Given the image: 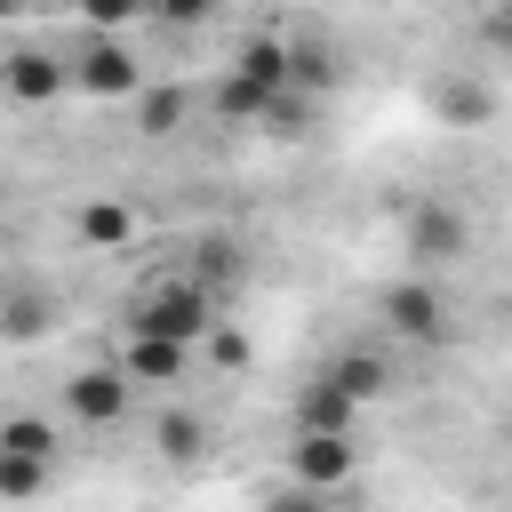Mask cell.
<instances>
[{"label": "cell", "instance_id": "obj_1", "mask_svg": "<svg viewBox=\"0 0 512 512\" xmlns=\"http://www.w3.org/2000/svg\"><path fill=\"white\" fill-rule=\"evenodd\" d=\"M216 328H224V320H216V288H208V280H192V272L152 280V288H136V296L120 304V336H160V344L200 352Z\"/></svg>", "mask_w": 512, "mask_h": 512}, {"label": "cell", "instance_id": "obj_2", "mask_svg": "<svg viewBox=\"0 0 512 512\" xmlns=\"http://www.w3.org/2000/svg\"><path fill=\"white\" fill-rule=\"evenodd\" d=\"M376 312H384V336H400V344H448V336H456L448 296H440V280H432V272L392 280V288L376 296Z\"/></svg>", "mask_w": 512, "mask_h": 512}, {"label": "cell", "instance_id": "obj_3", "mask_svg": "<svg viewBox=\"0 0 512 512\" xmlns=\"http://www.w3.org/2000/svg\"><path fill=\"white\" fill-rule=\"evenodd\" d=\"M72 88L80 96H104V104H136L144 96V64H136L128 32H88L80 56H72Z\"/></svg>", "mask_w": 512, "mask_h": 512}, {"label": "cell", "instance_id": "obj_4", "mask_svg": "<svg viewBox=\"0 0 512 512\" xmlns=\"http://www.w3.org/2000/svg\"><path fill=\"white\" fill-rule=\"evenodd\" d=\"M128 400H136V376H128L120 360H88L80 376H64V416H72V424H88V432L120 424V416H128Z\"/></svg>", "mask_w": 512, "mask_h": 512}, {"label": "cell", "instance_id": "obj_5", "mask_svg": "<svg viewBox=\"0 0 512 512\" xmlns=\"http://www.w3.org/2000/svg\"><path fill=\"white\" fill-rule=\"evenodd\" d=\"M400 248L432 272V264H456V256L472 248V224H464V208H456V200H416V208H408V224H400Z\"/></svg>", "mask_w": 512, "mask_h": 512}, {"label": "cell", "instance_id": "obj_6", "mask_svg": "<svg viewBox=\"0 0 512 512\" xmlns=\"http://www.w3.org/2000/svg\"><path fill=\"white\" fill-rule=\"evenodd\" d=\"M352 472H360V448H352V432H296V448H288V480H296V488H320V496H336Z\"/></svg>", "mask_w": 512, "mask_h": 512}, {"label": "cell", "instance_id": "obj_7", "mask_svg": "<svg viewBox=\"0 0 512 512\" xmlns=\"http://www.w3.org/2000/svg\"><path fill=\"white\" fill-rule=\"evenodd\" d=\"M0 80H8V104H56V96L72 88V56H48V48H16V56L0 64Z\"/></svg>", "mask_w": 512, "mask_h": 512}, {"label": "cell", "instance_id": "obj_8", "mask_svg": "<svg viewBox=\"0 0 512 512\" xmlns=\"http://www.w3.org/2000/svg\"><path fill=\"white\" fill-rule=\"evenodd\" d=\"M72 240L96 248V256H120V248L136 240V208H128V192H96V200H80V208H72Z\"/></svg>", "mask_w": 512, "mask_h": 512}, {"label": "cell", "instance_id": "obj_9", "mask_svg": "<svg viewBox=\"0 0 512 512\" xmlns=\"http://www.w3.org/2000/svg\"><path fill=\"white\" fill-rule=\"evenodd\" d=\"M320 376H328L352 408H368V400H384V392H392V360H384V352H368V344H360V352H336Z\"/></svg>", "mask_w": 512, "mask_h": 512}, {"label": "cell", "instance_id": "obj_10", "mask_svg": "<svg viewBox=\"0 0 512 512\" xmlns=\"http://www.w3.org/2000/svg\"><path fill=\"white\" fill-rule=\"evenodd\" d=\"M120 368H128L136 384H176V376L192 368V352H184V344H160V336H120Z\"/></svg>", "mask_w": 512, "mask_h": 512}, {"label": "cell", "instance_id": "obj_11", "mask_svg": "<svg viewBox=\"0 0 512 512\" xmlns=\"http://www.w3.org/2000/svg\"><path fill=\"white\" fill-rule=\"evenodd\" d=\"M232 72H240V80H256L264 96H288V88H296V64H288V40H272V32H264V40H248V48L232 56Z\"/></svg>", "mask_w": 512, "mask_h": 512}, {"label": "cell", "instance_id": "obj_12", "mask_svg": "<svg viewBox=\"0 0 512 512\" xmlns=\"http://www.w3.org/2000/svg\"><path fill=\"white\" fill-rule=\"evenodd\" d=\"M352 416H360V408H352L328 376H312V384L296 392V432H352Z\"/></svg>", "mask_w": 512, "mask_h": 512}, {"label": "cell", "instance_id": "obj_13", "mask_svg": "<svg viewBox=\"0 0 512 512\" xmlns=\"http://www.w3.org/2000/svg\"><path fill=\"white\" fill-rule=\"evenodd\" d=\"M0 456H40V464H56V456H64V432H56L48 416H8V424H0Z\"/></svg>", "mask_w": 512, "mask_h": 512}, {"label": "cell", "instance_id": "obj_14", "mask_svg": "<svg viewBox=\"0 0 512 512\" xmlns=\"http://www.w3.org/2000/svg\"><path fill=\"white\" fill-rule=\"evenodd\" d=\"M432 104H440V120H448V128H480V120L496 112V96H488L480 80H440V88H432Z\"/></svg>", "mask_w": 512, "mask_h": 512}, {"label": "cell", "instance_id": "obj_15", "mask_svg": "<svg viewBox=\"0 0 512 512\" xmlns=\"http://www.w3.org/2000/svg\"><path fill=\"white\" fill-rule=\"evenodd\" d=\"M272 104H280V96H264V88H256V80H240V72H224V88H216V120H232V128L272 120Z\"/></svg>", "mask_w": 512, "mask_h": 512}, {"label": "cell", "instance_id": "obj_16", "mask_svg": "<svg viewBox=\"0 0 512 512\" xmlns=\"http://www.w3.org/2000/svg\"><path fill=\"white\" fill-rule=\"evenodd\" d=\"M184 88H152V96H136V136H176L184 128Z\"/></svg>", "mask_w": 512, "mask_h": 512}, {"label": "cell", "instance_id": "obj_17", "mask_svg": "<svg viewBox=\"0 0 512 512\" xmlns=\"http://www.w3.org/2000/svg\"><path fill=\"white\" fill-rule=\"evenodd\" d=\"M200 448H208V424H200V416H184V408L160 416V456H168V464H200Z\"/></svg>", "mask_w": 512, "mask_h": 512}, {"label": "cell", "instance_id": "obj_18", "mask_svg": "<svg viewBox=\"0 0 512 512\" xmlns=\"http://www.w3.org/2000/svg\"><path fill=\"white\" fill-rule=\"evenodd\" d=\"M0 320H8V344H32V336L48 328V296H32V288H16Z\"/></svg>", "mask_w": 512, "mask_h": 512}, {"label": "cell", "instance_id": "obj_19", "mask_svg": "<svg viewBox=\"0 0 512 512\" xmlns=\"http://www.w3.org/2000/svg\"><path fill=\"white\" fill-rule=\"evenodd\" d=\"M40 480H48V464H40V456H0V496H8V504H32V496H40Z\"/></svg>", "mask_w": 512, "mask_h": 512}, {"label": "cell", "instance_id": "obj_20", "mask_svg": "<svg viewBox=\"0 0 512 512\" xmlns=\"http://www.w3.org/2000/svg\"><path fill=\"white\" fill-rule=\"evenodd\" d=\"M72 8H80L88 32H128V24H144V0H72Z\"/></svg>", "mask_w": 512, "mask_h": 512}, {"label": "cell", "instance_id": "obj_21", "mask_svg": "<svg viewBox=\"0 0 512 512\" xmlns=\"http://www.w3.org/2000/svg\"><path fill=\"white\" fill-rule=\"evenodd\" d=\"M288 64H296V88H328V80H336V48L296 40V48H288Z\"/></svg>", "mask_w": 512, "mask_h": 512}, {"label": "cell", "instance_id": "obj_22", "mask_svg": "<svg viewBox=\"0 0 512 512\" xmlns=\"http://www.w3.org/2000/svg\"><path fill=\"white\" fill-rule=\"evenodd\" d=\"M144 16H152V24H208L216 0H144Z\"/></svg>", "mask_w": 512, "mask_h": 512}, {"label": "cell", "instance_id": "obj_23", "mask_svg": "<svg viewBox=\"0 0 512 512\" xmlns=\"http://www.w3.org/2000/svg\"><path fill=\"white\" fill-rule=\"evenodd\" d=\"M256 512H328V496H320V488H296V480H288V488H280V496H264Z\"/></svg>", "mask_w": 512, "mask_h": 512}, {"label": "cell", "instance_id": "obj_24", "mask_svg": "<svg viewBox=\"0 0 512 512\" xmlns=\"http://www.w3.org/2000/svg\"><path fill=\"white\" fill-rule=\"evenodd\" d=\"M208 352H216L224 368H240V360H248V336H240V328H216V336H208Z\"/></svg>", "mask_w": 512, "mask_h": 512}, {"label": "cell", "instance_id": "obj_25", "mask_svg": "<svg viewBox=\"0 0 512 512\" xmlns=\"http://www.w3.org/2000/svg\"><path fill=\"white\" fill-rule=\"evenodd\" d=\"M496 40H512V0H504V16H496Z\"/></svg>", "mask_w": 512, "mask_h": 512}, {"label": "cell", "instance_id": "obj_26", "mask_svg": "<svg viewBox=\"0 0 512 512\" xmlns=\"http://www.w3.org/2000/svg\"><path fill=\"white\" fill-rule=\"evenodd\" d=\"M504 320H512V288H504Z\"/></svg>", "mask_w": 512, "mask_h": 512}, {"label": "cell", "instance_id": "obj_27", "mask_svg": "<svg viewBox=\"0 0 512 512\" xmlns=\"http://www.w3.org/2000/svg\"><path fill=\"white\" fill-rule=\"evenodd\" d=\"M504 448H512V416H504Z\"/></svg>", "mask_w": 512, "mask_h": 512}]
</instances>
